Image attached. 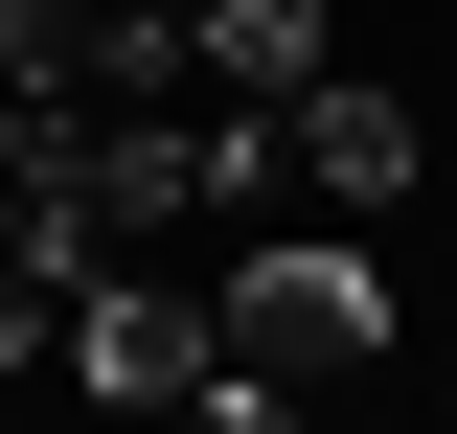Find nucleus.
I'll list each match as a JSON object with an SVG mask.
<instances>
[{
    "label": "nucleus",
    "instance_id": "f03ea898",
    "mask_svg": "<svg viewBox=\"0 0 457 434\" xmlns=\"http://www.w3.org/2000/svg\"><path fill=\"white\" fill-rule=\"evenodd\" d=\"M69 388H92V412H183V388L228 366V321L206 297H161V274H92V297H69V343H46Z\"/></svg>",
    "mask_w": 457,
    "mask_h": 434
},
{
    "label": "nucleus",
    "instance_id": "f257e3e1",
    "mask_svg": "<svg viewBox=\"0 0 457 434\" xmlns=\"http://www.w3.org/2000/svg\"><path fill=\"white\" fill-rule=\"evenodd\" d=\"M228 366L252 388H320V366H389L411 343V297H389V252H228Z\"/></svg>",
    "mask_w": 457,
    "mask_h": 434
},
{
    "label": "nucleus",
    "instance_id": "423d86ee",
    "mask_svg": "<svg viewBox=\"0 0 457 434\" xmlns=\"http://www.w3.org/2000/svg\"><path fill=\"white\" fill-rule=\"evenodd\" d=\"M69 297H92V274H69L23 206H0V366H46V343H69Z\"/></svg>",
    "mask_w": 457,
    "mask_h": 434
},
{
    "label": "nucleus",
    "instance_id": "39448f33",
    "mask_svg": "<svg viewBox=\"0 0 457 434\" xmlns=\"http://www.w3.org/2000/svg\"><path fill=\"white\" fill-rule=\"evenodd\" d=\"M0 92H69V114H114V0H0Z\"/></svg>",
    "mask_w": 457,
    "mask_h": 434
},
{
    "label": "nucleus",
    "instance_id": "20e7f679",
    "mask_svg": "<svg viewBox=\"0 0 457 434\" xmlns=\"http://www.w3.org/2000/svg\"><path fill=\"white\" fill-rule=\"evenodd\" d=\"M183 46H206V92H252V114H297V92H320V0H206Z\"/></svg>",
    "mask_w": 457,
    "mask_h": 434
},
{
    "label": "nucleus",
    "instance_id": "7ed1b4c3",
    "mask_svg": "<svg viewBox=\"0 0 457 434\" xmlns=\"http://www.w3.org/2000/svg\"><path fill=\"white\" fill-rule=\"evenodd\" d=\"M411 161H435V138H411V92H366V69H320V92H297V183H320V206H411Z\"/></svg>",
    "mask_w": 457,
    "mask_h": 434
}]
</instances>
